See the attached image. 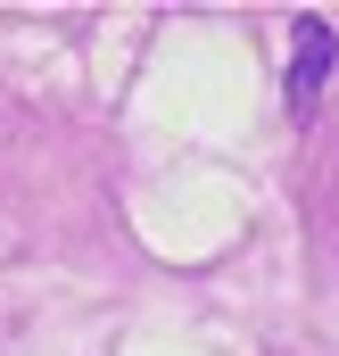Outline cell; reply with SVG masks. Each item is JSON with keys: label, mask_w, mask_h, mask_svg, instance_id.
Returning <instances> with one entry per match:
<instances>
[{"label": "cell", "mask_w": 339, "mask_h": 356, "mask_svg": "<svg viewBox=\"0 0 339 356\" xmlns=\"http://www.w3.org/2000/svg\"><path fill=\"white\" fill-rule=\"evenodd\" d=\"M331 67H339V33L323 25V17H298V50H290V67H281V99H290V116H306V108L323 99Z\"/></svg>", "instance_id": "cell-1"}]
</instances>
